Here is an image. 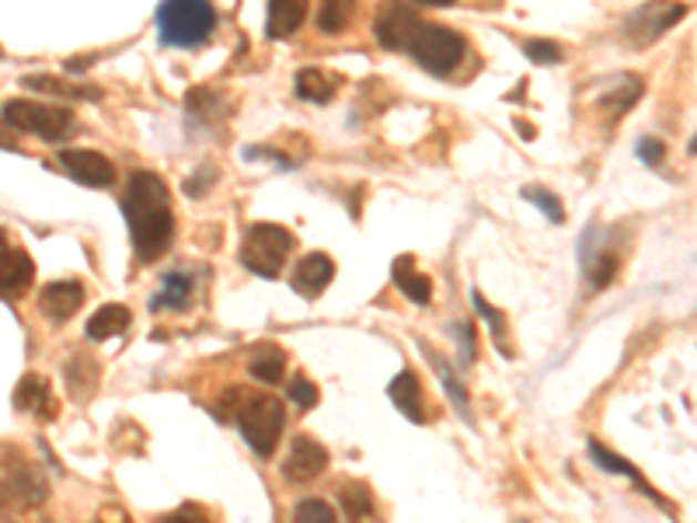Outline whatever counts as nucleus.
<instances>
[{"label": "nucleus", "mask_w": 697, "mask_h": 523, "mask_svg": "<svg viewBox=\"0 0 697 523\" xmlns=\"http://www.w3.org/2000/svg\"><path fill=\"white\" fill-rule=\"evenodd\" d=\"M123 217L133 237V248L143 262H154L157 255H164V248L175 237L172 193H167L164 178H157L154 172H133L123 196Z\"/></svg>", "instance_id": "obj_1"}, {"label": "nucleus", "mask_w": 697, "mask_h": 523, "mask_svg": "<svg viewBox=\"0 0 697 523\" xmlns=\"http://www.w3.org/2000/svg\"><path fill=\"white\" fill-rule=\"evenodd\" d=\"M224 401L234 406V412L227 416L230 422H237V430L248 440V447L258 458H273V450L279 447L283 425H286V409L283 401L273 394H255L245 388H230L224 391Z\"/></svg>", "instance_id": "obj_2"}, {"label": "nucleus", "mask_w": 697, "mask_h": 523, "mask_svg": "<svg viewBox=\"0 0 697 523\" xmlns=\"http://www.w3.org/2000/svg\"><path fill=\"white\" fill-rule=\"evenodd\" d=\"M157 35L164 45H178V50H192V45H203L213 29H216V11L203 0H172V4H161L157 14Z\"/></svg>", "instance_id": "obj_3"}, {"label": "nucleus", "mask_w": 697, "mask_h": 523, "mask_svg": "<svg viewBox=\"0 0 697 523\" xmlns=\"http://www.w3.org/2000/svg\"><path fill=\"white\" fill-rule=\"evenodd\" d=\"M404 50L412 53V60L422 70H429L432 78H447L464 60V39L447 25H426L422 21V25L416 29V35L408 39Z\"/></svg>", "instance_id": "obj_4"}, {"label": "nucleus", "mask_w": 697, "mask_h": 523, "mask_svg": "<svg viewBox=\"0 0 697 523\" xmlns=\"http://www.w3.org/2000/svg\"><path fill=\"white\" fill-rule=\"evenodd\" d=\"M290 252H294V234L279 224H252L242 242V262L255 276L266 279H276L283 273Z\"/></svg>", "instance_id": "obj_5"}, {"label": "nucleus", "mask_w": 697, "mask_h": 523, "mask_svg": "<svg viewBox=\"0 0 697 523\" xmlns=\"http://www.w3.org/2000/svg\"><path fill=\"white\" fill-rule=\"evenodd\" d=\"M0 115H4L8 126H14L21 133H32V136H42V140H63L70 133V126H74V115H70L66 109L29 102V99L8 102Z\"/></svg>", "instance_id": "obj_6"}, {"label": "nucleus", "mask_w": 697, "mask_h": 523, "mask_svg": "<svg viewBox=\"0 0 697 523\" xmlns=\"http://www.w3.org/2000/svg\"><path fill=\"white\" fill-rule=\"evenodd\" d=\"M684 14H687L684 4H642L624 21V39L632 45H648L659 35H666L677 21H684Z\"/></svg>", "instance_id": "obj_7"}, {"label": "nucleus", "mask_w": 697, "mask_h": 523, "mask_svg": "<svg viewBox=\"0 0 697 523\" xmlns=\"http://www.w3.org/2000/svg\"><path fill=\"white\" fill-rule=\"evenodd\" d=\"M60 168L74 182L91 185V188H109L115 182V164L99 151L66 147V151H60Z\"/></svg>", "instance_id": "obj_8"}, {"label": "nucleus", "mask_w": 697, "mask_h": 523, "mask_svg": "<svg viewBox=\"0 0 697 523\" xmlns=\"http://www.w3.org/2000/svg\"><path fill=\"white\" fill-rule=\"evenodd\" d=\"M35 279V266L25 248L8 242V234L0 230V297H21Z\"/></svg>", "instance_id": "obj_9"}, {"label": "nucleus", "mask_w": 697, "mask_h": 523, "mask_svg": "<svg viewBox=\"0 0 697 523\" xmlns=\"http://www.w3.org/2000/svg\"><path fill=\"white\" fill-rule=\"evenodd\" d=\"M325 468H328V450L318 440L297 437L294 447H290V454H286V461H283V479L304 485V482H315Z\"/></svg>", "instance_id": "obj_10"}, {"label": "nucleus", "mask_w": 697, "mask_h": 523, "mask_svg": "<svg viewBox=\"0 0 697 523\" xmlns=\"http://www.w3.org/2000/svg\"><path fill=\"white\" fill-rule=\"evenodd\" d=\"M84 304V283L81 279H57L45 283L39 294V307L50 321H70Z\"/></svg>", "instance_id": "obj_11"}, {"label": "nucleus", "mask_w": 697, "mask_h": 523, "mask_svg": "<svg viewBox=\"0 0 697 523\" xmlns=\"http://www.w3.org/2000/svg\"><path fill=\"white\" fill-rule=\"evenodd\" d=\"M335 279V262L325 255V252H310L297 262V269H294V279H290V287L307 297V300H315L328 290V283Z\"/></svg>", "instance_id": "obj_12"}, {"label": "nucleus", "mask_w": 697, "mask_h": 523, "mask_svg": "<svg viewBox=\"0 0 697 523\" xmlns=\"http://www.w3.org/2000/svg\"><path fill=\"white\" fill-rule=\"evenodd\" d=\"M422 25L419 21V14L412 11V8H391V11H383L380 18H377V25H373V32H377V39L388 45V50H404L408 45V39L416 35V29Z\"/></svg>", "instance_id": "obj_13"}, {"label": "nucleus", "mask_w": 697, "mask_h": 523, "mask_svg": "<svg viewBox=\"0 0 697 523\" xmlns=\"http://www.w3.org/2000/svg\"><path fill=\"white\" fill-rule=\"evenodd\" d=\"M14 409L53 419L57 416V406H53V394H50V380L39 377V373H25V377H21L18 388H14Z\"/></svg>", "instance_id": "obj_14"}, {"label": "nucleus", "mask_w": 697, "mask_h": 523, "mask_svg": "<svg viewBox=\"0 0 697 523\" xmlns=\"http://www.w3.org/2000/svg\"><path fill=\"white\" fill-rule=\"evenodd\" d=\"M388 394H391V401H394V409H398L408 422H426L422 384H419V377H416L412 370H401V373L391 380Z\"/></svg>", "instance_id": "obj_15"}, {"label": "nucleus", "mask_w": 697, "mask_h": 523, "mask_svg": "<svg viewBox=\"0 0 697 523\" xmlns=\"http://www.w3.org/2000/svg\"><path fill=\"white\" fill-rule=\"evenodd\" d=\"M599 88H604V91H599V105H604L617 119V115H624V112H628L642 99V88L645 84L635 74H617V78L604 81Z\"/></svg>", "instance_id": "obj_16"}, {"label": "nucleus", "mask_w": 697, "mask_h": 523, "mask_svg": "<svg viewBox=\"0 0 697 523\" xmlns=\"http://www.w3.org/2000/svg\"><path fill=\"white\" fill-rule=\"evenodd\" d=\"M304 18H307V4H300V0H273L266 8V35L269 39L294 35Z\"/></svg>", "instance_id": "obj_17"}, {"label": "nucleus", "mask_w": 697, "mask_h": 523, "mask_svg": "<svg viewBox=\"0 0 697 523\" xmlns=\"http://www.w3.org/2000/svg\"><path fill=\"white\" fill-rule=\"evenodd\" d=\"M394 283H398V290L408 300H412V304H429L432 300V279L416 269V258L412 255H401L394 262Z\"/></svg>", "instance_id": "obj_18"}, {"label": "nucleus", "mask_w": 697, "mask_h": 523, "mask_svg": "<svg viewBox=\"0 0 697 523\" xmlns=\"http://www.w3.org/2000/svg\"><path fill=\"white\" fill-rule=\"evenodd\" d=\"M130 321H133L130 307H123V304H105V307H99V311L88 318V339L91 342L112 339V336H119V331H126Z\"/></svg>", "instance_id": "obj_19"}, {"label": "nucleus", "mask_w": 697, "mask_h": 523, "mask_svg": "<svg viewBox=\"0 0 697 523\" xmlns=\"http://www.w3.org/2000/svg\"><path fill=\"white\" fill-rule=\"evenodd\" d=\"M192 297V276L188 273H167L161 279L157 294L151 297V311H161V307H175V311H182V307L188 304Z\"/></svg>", "instance_id": "obj_20"}, {"label": "nucleus", "mask_w": 697, "mask_h": 523, "mask_svg": "<svg viewBox=\"0 0 697 523\" xmlns=\"http://www.w3.org/2000/svg\"><path fill=\"white\" fill-rule=\"evenodd\" d=\"M248 373L255 380H262V384H279L283 373H286V352L279 346L258 349L252 360H248Z\"/></svg>", "instance_id": "obj_21"}, {"label": "nucleus", "mask_w": 697, "mask_h": 523, "mask_svg": "<svg viewBox=\"0 0 697 523\" xmlns=\"http://www.w3.org/2000/svg\"><path fill=\"white\" fill-rule=\"evenodd\" d=\"M297 94L304 102H331L335 99V81L318 66H304L297 74Z\"/></svg>", "instance_id": "obj_22"}, {"label": "nucleus", "mask_w": 697, "mask_h": 523, "mask_svg": "<svg viewBox=\"0 0 697 523\" xmlns=\"http://www.w3.org/2000/svg\"><path fill=\"white\" fill-rule=\"evenodd\" d=\"M583 266L590 273V283H593V290H604L611 287V279L617 276V255L611 248H596V252H583Z\"/></svg>", "instance_id": "obj_23"}, {"label": "nucleus", "mask_w": 697, "mask_h": 523, "mask_svg": "<svg viewBox=\"0 0 697 523\" xmlns=\"http://www.w3.org/2000/svg\"><path fill=\"white\" fill-rule=\"evenodd\" d=\"M590 458H593V461H596L599 468H607V471H621V474H628V479H632V482H635V485H638L642 492H648V495H653V499H659V492H656V489H648V485H645V479H642V471H638L635 464H628V461H621V458H614V454H611V450H607L604 443H596V440H593V443H590Z\"/></svg>", "instance_id": "obj_24"}, {"label": "nucleus", "mask_w": 697, "mask_h": 523, "mask_svg": "<svg viewBox=\"0 0 697 523\" xmlns=\"http://www.w3.org/2000/svg\"><path fill=\"white\" fill-rule=\"evenodd\" d=\"M339 499H342V506H346V513H349L352 520H367V516H373V492H370V485H363V482H349V485H342Z\"/></svg>", "instance_id": "obj_25"}, {"label": "nucleus", "mask_w": 697, "mask_h": 523, "mask_svg": "<svg viewBox=\"0 0 697 523\" xmlns=\"http://www.w3.org/2000/svg\"><path fill=\"white\" fill-rule=\"evenodd\" d=\"M294 523H339V520H335V510L325 503V499L310 495V499H300V503H297Z\"/></svg>", "instance_id": "obj_26"}, {"label": "nucleus", "mask_w": 697, "mask_h": 523, "mask_svg": "<svg viewBox=\"0 0 697 523\" xmlns=\"http://www.w3.org/2000/svg\"><path fill=\"white\" fill-rule=\"evenodd\" d=\"M523 199H531L551 224H562V221H565L562 203L555 199V193H547V188H541V185H526V188H523Z\"/></svg>", "instance_id": "obj_27"}, {"label": "nucleus", "mask_w": 697, "mask_h": 523, "mask_svg": "<svg viewBox=\"0 0 697 523\" xmlns=\"http://www.w3.org/2000/svg\"><path fill=\"white\" fill-rule=\"evenodd\" d=\"M346 21H349V4H339V0H331V4H321V11H318V29L325 35H339L346 29Z\"/></svg>", "instance_id": "obj_28"}, {"label": "nucleus", "mask_w": 697, "mask_h": 523, "mask_svg": "<svg viewBox=\"0 0 697 523\" xmlns=\"http://www.w3.org/2000/svg\"><path fill=\"white\" fill-rule=\"evenodd\" d=\"M25 88H39V91H53V94H66V99H99V91H81V88H70L50 74H39V78H25L21 81Z\"/></svg>", "instance_id": "obj_29"}, {"label": "nucleus", "mask_w": 697, "mask_h": 523, "mask_svg": "<svg viewBox=\"0 0 697 523\" xmlns=\"http://www.w3.org/2000/svg\"><path fill=\"white\" fill-rule=\"evenodd\" d=\"M471 300H474V307H478V315H482V318L492 325V336H495V342L502 346V339H506V321H502V315H499L495 307H492L482 294H478V290L471 294ZM502 352H506V346H502Z\"/></svg>", "instance_id": "obj_30"}, {"label": "nucleus", "mask_w": 697, "mask_h": 523, "mask_svg": "<svg viewBox=\"0 0 697 523\" xmlns=\"http://www.w3.org/2000/svg\"><path fill=\"white\" fill-rule=\"evenodd\" d=\"M523 53L531 57L534 63H547V66L562 60V50H558V45H555V42H544V39H531V42L523 45Z\"/></svg>", "instance_id": "obj_31"}, {"label": "nucleus", "mask_w": 697, "mask_h": 523, "mask_svg": "<svg viewBox=\"0 0 697 523\" xmlns=\"http://www.w3.org/2000/svg\"><path fill=\"white\" fill-rule=\"evenodd\" d=\"M635 154L648 164V168H659V164L666 161V147H663V140H653V136H642L638 144H635Z\"/></svg>", "instance_id": "obj_32"}, {"label": "nucleus", "mask_w": 697, "mask_h": 523, "mask_svg": "<svg viewBox=\"0 0 697 523\" xmlns=\"http://www.w3.org/2000/svg\"><path fill=\"white\" fill-rule=\"evenodd\" d=\"M290 398L297 401L300 409H315V406H318V388L310 384L307 377H294V384H290Z\"/></svg>", "instance_id": "obj_33"}, {"label": "nucleus", "mask_w": 697, "mask_h": 523, "mask_svg": "<svg viewBox=\"0 0 697 523\" xmlns=\"http://www.w3.org/2000/svg\"><path fill=\"white\" fill-rule=\"evenodd\" d=\"M157 523H209V520H206L203 510H196V506H182V510H175V513L161 516Z\"/></svg>", "instance_id": "obj_34"}, {"label": "nucleus", "mask_w": 697, "mask_h": 523, "mask_svg": "<svg viewBox=\"0 0 697 523\" xmlns=\"http://www.w3.org/2000/svg\"><path fill=\"white\" fill-rule=\"evenodd\" d=\"M687 151H690V154H697V133L690 136V147H687Z\"/></svg>", "instance_id": "obj_35"}, {"label": "nucleus", "mask_w": 697, "mask_h": 523, "mask_svg": "<svg viewBox=\"0 0 697 523\" xmlns=\"http://www.w3.org/2000/svg\"><path fill=\"white\" fill-rule=\"evenodd\" d=\"M4 503H8V492H4V489H0V506H4Z\"/></svg>", "instance_id": "obj_36"}]
</instances>
